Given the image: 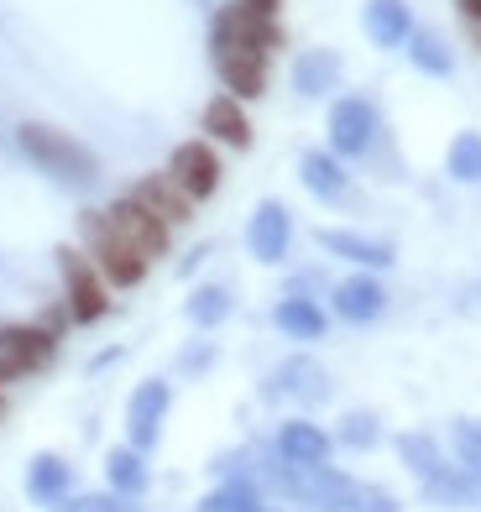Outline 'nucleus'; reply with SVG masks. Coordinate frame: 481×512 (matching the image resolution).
<instances>
[{
	"instance_id": "1",
	"label": "nucleus",
	"mask_w": 481,
	"mask_h": 512,
	"mask_svg": "<svg viewBox=\"0 0 481 512\" xmlns=\"http://www.w3.org/2000/svg\"><path fill=\"white\" fill-rule=\"evenodd\" d=\"M210 48H215V74L225 84V95H236L246 105L267 89V58L278 48V21L231 0L210 27Z\"/></svg>"
},
{
	"instance_id": "32",
	"label": "nucleus",
	"mask_w": 481,
	"mask_h": 512,
	"mask_svg": "<svg viewBox=\"0 0 481 512\" xmlns=\"http://www.w3.org/2000/svg\"><path fill=\"white\" fill-rule=\"evenodd\" d=\"M351 512H403V507H398V497L387 492V486H366V481H356Z\"/></svg>"
},
{
	"instance_id": "4",
	"label": "nucleus",
	"mask_w": 481,
	"mask_h": 512,
	"mask_svg": "<svg viewBox=\"0 0 481 512\" xmlns=\"http://www.w3.org/2000/svg\"><path fill=\"white\" fill-rule=\"evenodd\" d=\"M79 230H84V256L100 267V277H105L110 288H136L147 277L152 262L131 241H121V230L110 225L105 209H89V215L79 220Z\"/></svg>"
},
{
	"instance_id": "17",
	"label": "nucleus",
	"mask_w": 481,
	"mask_h": 512,
	"mask_svg": "<svg viewBox=\"0 0 481 512\" xmlns=\"http://www.w3.org/2000/svg\"><path fill=\"white\" fill-rule=\"evenodd\" d=\"M272 330L283 340H299V345H314L330 335V309L319 304V298H293L283 293L278 304H272Z\"/></svg>"
},
{
	"instance_id": "25",
	"label": "nucleus",
	"mask_w": 481,
	"mask_h": 512,
	"mask_svg": "<svg viewBox=\"0 0 481 512\" xmlns=\"http://www.w3.org/2000/svg\"><path fill=\"white\" fill-rule=\"evenodd\" d=\"M199 512H267V497L251 476H225L215 492H204Z\"/></svg>"
},
{
	"instance_id": "24",
	"label": "nucleus",
	"mask_w": 481,
	"mask_h": 512,
	"mask_svg": "<svg viewBox=\"0 0 481 512\" xmlns=\"http://www.w3.org/2000/svg\"><path fill=\"white\" fill-rule=\"evenodd\" d=\"M105 481H110V492H121V497H147V486H152L147 455L131 450V445H116L105 455Z\"/></svg>"
},
{
	"instance_id": "34",
	"label": "nucleus",
	"mask_w": 481,
	"mask_h": 512,
	"mask_svg": "<svg viewBox=\"0 0 481 512\" xmlns=\"http://www.w3.org/2000/svg\"><path fill=\"white\" fill-rule=\"evenodd\" d=\"M319 288H325V277H319L314 267H304V272H293L288 283H283V293H293V298H319Z\"/></svg>"
},
{
	"instance_id": "23",
	"label": "nucleus",
	"mask_w": 481,
	"mask_h": 512,
	"mask_svg": "<svg viewBox=\"0 0 481 512\" xmlns=\"http://www.w3.org/2000/svg\"><path fill=\"white\" fill-rule=\"evenodd\" d=\"M403 53H408V63H414L424 79H450L455 74V48L434 27H414V37H408Z\"/></svg>"
},
{
	"instance_id": "29",
	"label": "nucleus",
	"mask_w": 481,
	"mask_h": 512,
	"mask_svg": "<svg viewBox=\"0 0 481 512\" xmlns=\"http://www.w3.org/2000/svg\"><path fill=\"white\" fill-rule=\"evenodd\" d=\"M450 460L466 471V481L481 492V424H471V418H455L450 424Z\"/></svg>"
},
{
	"instance_id": "15",
	"label": "nucleus",
	"mask_w": 481,
	"mask_h": 512,
	"mask_svg": "<svg viewBox=\"0 0 481 512\" xmlns=\"http://www.w3.org/2000/svg\"><path fill=\"white\" fill-rule=\"evenodd\" d=\"M414 6L408 0H366L361 6V32L377 53H403L408 37H414Z\"/></svg>"
},
{
	"instance_id": "2",
	"label": "nucleus",
	"mask_w": 481,
	"mask_h": 512,
	"mask_svg": "<svg viewBox=\"0 0 481 512\" xmlns=\"http://www.w3.org/2000/svg\"><path fill=\"white\" fill-rule=\"evenodd\" d=\"M16 147H21V157H27V162H37L48 178H58L63 189H89V183L100 178L95 152H89L79 136L58 131V126H42V121L16 126Z\"/></svg>"
},
{
	"instance_id": "8",
	"label": "nucleus",
	"mask_w": 481,
	"mask_h": 512,
	"mask_svg": "<svg viewBox=\"0 0 481 512\" xmlns=\"http://www.w3.org/2000/svg\"><path fill=\"white\" fill-rule=\"evenodd\" d=\"M58 351V335L48 324H0V382H16V377H32L53 361Z\"/></svg>"
},
{
	"instance_id": "19",
	"label": "nucleus",
	"mask_w": 481,
	"mask_h": 512,
	"mask_svg": "<svg viewBox=\"0 0 481 512\" xmlns=\"http://www.w3.org/2000/svg\"><path fill=\"white\" fill-rule=\"evenodd\" d=\"M199 126H204V142H215V147H231V152L251 147V115H246V105L236 95H225V89L204 105Z\"/></svg>"
},
{
	"instance_id": "30",
	"label": "nucleus",
	"mask_w": 481,
	"mask_h": 512,
	"mask_svg": "<svg viewBox=\"0 0 481 512\" xmlns=\"http://www.w3.org/2000/svg\"><path fill=\"white\" fill-rule=\"evenodd\" d=\"M377 439H382V424H377V413H366V408H356V413H346L340 418V429H335V445L340 450H377Z\"/></svg>"
},
{
	"instance_id": "18",
	"label": "nucleus",
	"mask_w": 481,
	"mask_h": 512,
	"mask_svg": "<svg viewBox=\"0 0 481 512\" xmlns=\"http://www.w3.org/2000/svg\"><path fill=\"white\" fill-rule=\"evenodd\" d=\"M340 74H346V58H340L335 48H304L288 68V79L304 100H330L340 89Z\"/></svg>"
},
{
	"instance_id": "7",
	"label": "nucleus",
	"mask_w": 481,
	"mask_h": 512,
	"mask_svg": "<svg viewBox=\"0 0 481 512\" xmlns=\"http://www.w3.org/2000/svg\"><path fill=\"white\" fill-rule=\"evenodd\" d=\"M168 408H173V382H168V377L136 382V387H131V398H126V445L147 455L157 439H163Z\"/></svg>"
},
{
	"instance_id": "16",
	"label": "nucleus",
	"mask_w": 481,
	"mask_h": 512,
	"mask_svg": "<svg viewBox=\"0 0 481 512\" xmlns=\"http://www.w3.org/2000/svg\"><path fill=\"white\" fill-rule=\"evenodd\" d=\"M299 183L319 204H346L351 199V162H340L330 147H309L299 157Z\"/></svg>"
},
{
	"instance_id": "10",
	"label": "nucleus",
	"mask_w": 481,
	"mask_h": 512,
	"mask_svg": "<svg viewBox=\"0 0 481 512\" xmlns=\"http://www.w3.org/2000/svg\"><path fill=\"white\" fill-rule=\"evenodd\" d=\"M168 178H173L178 189L194 199V204L215 199V194H220V178H225L215 142H204V136H194V142L173 147V157H168Z\"/></svg>"
},
{
	"instance_id": "11",
	"label": "nucleus",
	"mask_w": 481,
	"mask_h": 512,
	"mask_svg": "<svg viewBox=\"0 0 481 512\" xmlns=\"http://www.w3.org/2000/svg\"><path fill=\"white\" fill-rule=\"evenodd\" d=\"M246 251L257 256L262 267H283L293 251V209L283 199H262L246 220Z\"/></svg>"
},
{
	"instance_id": "27",
	"label": "nucleus",
	"mask_w": 481,
	"mask_h": 512,
	"mask_svg": "<svg viewBox=\"0 0 481 512\" xmlns=\"http://www.w3.org/2000/svg\"><path fill=\"white\" fill-rule=\"evenodd\" d=\"M445 178L461 189H481V131H455L445 147Z\"/></svg>"
},
{
	"instance_id": "13",
	"label": "nucleus",
	"mask_w": 481,
	"mask_h": 512,
	"mask_svg": "<svg viewBox=\"0 0 481 512\" xmlns=\"http://www.w3.org/2000/svg\"><path fill=\"white\" fill-rule=\"evenodd\" d=\"M272 450H278L283 465H293V471H314V465H330L335 455V434L319 429L314 418H288V424H278V439H272Z\"/></svg>"
},
{
	"instance_id": "21",
	"label": "nucleus",
	"mask_w": 481,
	"mask_h": 512,
	"mask_svg": "<svg viewBox=\"0 0 481 512\" xmlns=\"http://www.w3.org/2000/svg\"><path fill=\"white\" fill-rule=\"evenodd\" d=\"M131 199H142V204L152 209V215L163 220V225H183V220L194 215V199L183 194L168 173H152V178H142V183L131 189Z\"/></svg>"
},
{
	"instance_id": "14",
	"label": "nucleus",
	"mask_w": 481,
	"mask_h": 512,
	"mask_svg": "<svg viewBox=\"0 0 481 512\" xmlns=\"http://www.w3.org/2000/svg\"><path fill=\"white\" fill-rule=\"evenodd\" d=\"M105 215H110V225L121 230V241H131L136 251L147 256V262H157V256L168 251V241H173V225H163V220H157L152 209L142 204V199H131V194H126V199H116V204L105 209Z\"/></svg>"
},
{
	"instance_id": "37",
	"label": "nucleus",
	"mask_w": 481,
	"mask_h": 512,
	"mask_svg": "<svg viewBox=\"0 0 481 512\" xmlns=\"http://www.w3.org/2000/svg\"><path fill=\"white\" fill-rule=\"evenodd\" d=\"M267 512H293V507H267Z\"/></svg>"
},
{
	"instance_id": "3",
	"label": "nucleus",
	"mask_w": 481,
	"mask_h": 512,
	"mask_svg": "<svg viewBox=\"0 0 481 512\" xmlns=\"http://www.w3.org/2000/svg\"><path fill=\"white\" fill-rule=\"evenodd\" d=\"M382 142V110L372 95H335L325 115V147L340 162H361L372 157Z\"/></svg>"
},
{
	"instance_id": "6",
	"label": "nucleus",
	"mask_w": 481,
	"mask_h": 512,
	"mask_svg": "<svg viewBox=\"0 0 481 512\" xmlns=\"http://www.w3.org/2000/svg\"><path fill=\"white\" fill-rule=\"evenodd\" d=\"M330 319L351 324V330H366V324H377L387 314V304H393V293H387L382 272H351L340 277V283H330Z\"/></svg>"
},
{
	"instance_id": "33",
	"label": "nucleus",
	"mask_w": 481,
	"mask_h": 512,
	"mask_svg": "<svg viewBox=\"0 0 481 512\" xmlns=\"http://www.w3.org/2000/svg\"><path fill=\"white\" fill-rule=\"evenodd\" d=\"M215 356H220V351H215V340H194L189 351L178 356V371H183V377H204V371L215 366Z\"/></svg>"
},
{
	"instance_id": "35",
	"label": "nucleus",
	"mask_w": 481,
	"mask_h": 512,
	"mask_svg": "<svg viewBox=\"0 0 481 512\" xmlns=\"http://www.w3.org/2000/svg\"><path fill=\"white\" fill-rule=\"evenodd\" d=\"M455 6H461V11L476 21V27H481V0H455Z\"/></svg>"
},
{
	"instance_id": "20",
	"label": "nucleus",
	"mask_w": 481,
	"mask_h": 512,
	"mask_svg": "<svg viewBox=\"0 0 481 512\" xmlns=\"http://www.w3.org/2000/svg\"><path fill=\"white\" fill-rule=\"evenodd\" d=\"M27 497H32L37 507L68 502V497H74V465H68L63 455H53V450L32 455V465H27Z\"/></svg>"
},
{
	"instance_id": "9",
	"label": "nucleus",
	"mask_w": 481,
	"mask_h": 512,
	"mask_svg": "<svg viewBox=\"0 0 481 512\" xmlns=\"http://www.w3.org/2000/svg\"><path fill=\"white\" fill-rule=\"evenodd\" d=\"M262 398H272V403H299V408H319V403H330V371L319 366L314 356H288V361L272 366Z\"/></svg>"
},
{
	"instance_id": "22",
	"label": "nucleus",
	"mask_w": 481,
	"mask_h": 512,
	"mask_svg": "<svg viewBox=\"0 0 481 512\" xmlns=\"http://www.w3.org/2000/svg\"><path fill=\"white\" fill-rule=\"evenodd\" d=\"M183 314H189L194 330H220V324L236 314V293H231V283H199L189 298H183Z\"/></svg>"
},
{
	"instance_id": "12",
	"label": "nucleus",
	"mask_w": 481,
	"mask_h": 512,
	"mask_svg": "<svg viewBox=\"0 0 481 512\" xmlns=\"http://www.w3.org/2000/svg\"><path fill=\"white\" fill-rule=\"evenodd\" d=\"M314 241L325 256H335V262H351L356 272H387L398 262V251L393 241H382V236H366V230H346V225H325V230H314Z\"/></svg>"
},
{
	"instance_id": "28",
	"label": "nucleus",
	"mask_w": 481,
	"mask_h": 512,
	"mask_svg": "<svg viewBox=\"0 0 481 512\" xmlns=\"http://www.w3.org/2000/svg\"><path fill=\"white\" fill-rule=\"evenodd\" d=\"M393 450H398V460H403V465H408V471H414L419 481H424V476H434V471L445 465L440 439L424 434V429H408V434H398V439H393Z\"/></svg>"
},
{
	"instance_id": "5",
	"label": "nucleus",
	"mask_w": 481,
	"mask_h": 512,
	"mask_svg": "<svg viewBox=\"0 0 481 512\" xmlns=\"http://www.w3.org/2000/svg\"><path fill=\"white\" fill-rule=\"evenodd\" d=\"M58 277H63V309L74 324H100L110 314V283L79 246L58 251Z\"/></svg>"
},
{
	"instance_id": "31",
	"label": "nucleus",
	"mask_w": 481,
	"mask_h": 512,
	"mask_svg": "<svg viewBox=\"0 0 481 512\" xmlns=\"http://www.w3.org/2000/svg\"><path fill=\"white\" fill-rule=\"evenodd\" d=\"M53 512H147L142 507V497H121V492H95V497H68V502H58Z\"/></svg>"
},
{
	"instance_id": "36",
	"label": "nucleus",
	"mask_w": 481,
	"mask_h": 512,
	"mask_svg": "<svg viewBox=\"0 0 481 512\" xmlns=\"http://www.w3.org/2000/svg\"><path fill=\"white\" fill-rule=\"evenodd\" d=\"M241 6H251V11H262V16H272V11H278V0H241Z\"/></svg>"
},
{
	"instance_id": "26",
	"label": "nucleus",
	"mask_w": 481,
	"mask_h": 512,
	"mask_svg": "<svg viewBox=\"0 0 481 512\" xmlns=\"http://www.w3.org/2000/svg\"><path fill=\"white\" fill-rule=\"evenodd\" d=\"M419 492H424L434 507H471V502H481V492L466 481V471H461L455 460H445L434 476H424V481H419Z\"/></svg>"
}]
</instances>
